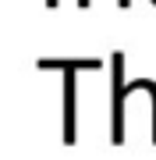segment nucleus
Returning <instances> with one entry per match:
<instances>
[{"label": "nucleus", "instance_id": "obj_1", "mask_svg": "<svg viewBox=\"0 0 156 160\" xmlns=\"http://www.w3.org/2000/svg\"><path fill=\"white\" fill-rule=\"evenodd\" d=\"M39 71H60L64 75V146H75L78 142V75L85 71H99L96 57H43L35 61Z\"/></svg>", "mask_w": 156, "mask_h": 160}, {"label": "nucleus", "instance_id": "obj_2", "mask_svg": "<svg viewBox=\"0 0 156 160\" xmlns=\"http://www.w3.org/2000/svg\"><path fill=\"white\" fill-rule=\"evenodd\" d=\"M110 75H114V82H110V142L114 146H124V110H128V82H124V53L117 50L114 57H110Z\"/></svg>", "mask_w": 156, "mask_h": 160}, {"label": "nucleus", "instance_id": "obj_3", "mask_svg": "<svg viewBox=\"0 0 156 160\" xmlns=\"http://www.w3.org/2000/svg\"><path fill=\"white\" fill-rule=\"evenodd\" d=\"M114 4H117V7H131V0H114Z\"/></svg>", "mask_w": 156, "mask_h": 160}, {"label": "nucleus", "instance_id": "obj_4", "mask_svg": "<svg viewBox=\"0 0 156 160\" xmlns=\"http://www.w3.org/2000/svg\"><path fill=\"white\" fill-rule=\"evenodd\" d=\"M89 4H92V0H78V7H82V11H85V7H89Z\"/></svg>", "mask_w": 156, "mask_h": 160}, {"label": "nucleus", "instance_id": "obj_5", "mask_svg": "<svg viewBox=\"0 0 156 160\" xmlns=\"http://www.w3.org/2000/svg\"><path fill=\"white\" fill-rule=\"evenodd\" d=\"M57 4H60V0H46V7H57Z\"/></svg>", "mask_w": 156, "mask_h": 160}]
</instances>
